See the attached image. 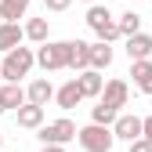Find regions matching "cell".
<instances>
[{"label":"cell","mask_w":152,"mask_h":152,"mask_svg":"<svg viewBox=\"0 0 152 152\" xmlns=\"http://www.w3.org/2000/svg\"><path fill=\"white\" fill-rule=\"evenodd\" d=\"M40 152H65V148H62V145H44Z\"/></svg>","instance_id":"25"},{"label":"cell","mask_w":152,"mask_h":152,"mask_svg":"<svg viewBox=\"0 0 152 152\" xmlns=\"http://www.w3.org/2000/svg\"><path fill=\"white\" fill-rule=\"evenodd\" d=\"M33 65H36V51L33 47H15V51H7L4 58H0V76H4L7 83H18L22 76H29Z\"/></svg>","instance_id":"1"},{"label":"cell","mask_w":152,"mask_h":152,"mask_svg":"<svg viewBox=\"0 0 152 152\" xmlns=\"http://www.w3.org/2000/svg\"><path fill=\"white\" fill-rule=\"evenodd\" d=\"M109 22H116L109 7H102V4H91V7H87V26H91L94 33H98V29H105Z\"/></svg>","instance_id":"19"},{"label":"cell","mask_w":152,"mask_h":152,"mask_svg":"<svg viewBox=\"0 0 152 152\" xmlns=\"http://www.w3.org/2000/svg\"><path fill=\"white\" fill-rule=\"evenodd\" d=\"M15 123H18V127H26V130H40V127H44V109L26 102L22 109L15 112Z\"/></svg>","instance_id":"12"},{"label":"cell","mask_w":152,"mask_h":152,"mask_svg":"<svg viewBox=\"0 0 152 152\" xmlns=\"http://www.w3.org/2000/svg\"><path fill=\"white\" fill-rule=\"evenodd\" d=\"M116 29H120L123 40H127V36H134V33H141V15H138V11L120 15V18H116Z\"/></svg>","instance_id":"20"},{"label":"cell","mask_w":152,"mask_h":152,"mask_svg":"<svg viewBox=\"0 0 152 152\" xmlns=\"http://www.w3.org/2000/svg\"><path fill=\"white\" fill-rule=\"evenodd\" d=\"M141 141H148V145H152V116H145V120H141Z\"/></svg>","instance_id":"23"},{"label":"cell","mask_w":152,"mask_h":152,"mask_svg":"<svg viewBox=\"0 0 152 152\" xmlns=\"http://www.w3.org/2000/svg\"><path fill=\"white\" fill-rule=\"evenodd\" d=\"M26 11H29V0H0V18L4 22L18 26V18H26Z\"/></svg>","instance_id":"17"},{"label":"cell","mask_w":152,"mask_h":152,"mask_svg":"<svg viewBox=\"0 0 152 152\" xmlns=\"http://www.w3.org/2000/svg\"><path fill=\"white\" fill-rule=\"evenodd\" d=\"M130 152H152V145H148V141H141V138H138V141H130Z\"/></svg>","instance_id":"24"},{"label":"cell","mask_w":152,"mask_h":152,"mask_svg":"<svg viewBox=\"0 0 152 152\" xmlns=\"http://www.w3.org/2000/svg\"><path fill=\"white\" fill-rule=\"evenodd\" d=\"M127 98H130L127 80H109V83L102 87V94H98V105H105V109H112V112H123Z\"/></svg>","instance_id":"5"},{"label":"cell","mask_w":152,"mask_h":152,"mask_svg":"<svg viewBox=\"0 0 152 152\" xmlns=\"http://www.w3.org/2000/svg\"><path fill=\"white\" fill-rule=\"evenodd\" d=\"M36 65H40L44 72H58L69 65V40H47L40 44V51H36Z\"/></svg>","instance_id":"3"},{"label":"cell","mask_w":152,"mask_h":152,"mask_svg":"<svg viewBox=\"0 0 152 152\" xmlns=\"http://www.w3.org/2000/svg\"><path fill=\"white\" fill-rule=\"evenodd\" d=\"M83 102V91H80V83H76V80H69V83H62L58 91H54V105H58V109H76V105H80Z\"/></svg>","instance_id":"9"},{"label":"cell","mask_w":152,"mask_h":152,"mask_svg":"<svg viewBox=\"0 0 152 152\" xmlns=\"http://www.w3.org/2000/svg\"><path fill=\"white\" fill-rule=\"evenodd\" d=\"M72 72H87L91 69V44L87 40H69V65Z\"/></svg>","instance_id":"7"},{"label":"cell","mask_w":152,"mask_h":152,"mask_svg":"<svg viewBox=\"0 0 152 152\" xmlns=\"http://www.w3.org/2000/svg\"><path fill=\"white\" fill-rule=\"evenodd\" d=\"M112 65V44H98V40H94L91 44V69L94 72H105Z\"/></svg>","instance_id":"15"},{"label":"cell","mask_w":152,"mask_h":152,"mask_svg":"<svg viewBox=\"0 0 152 152\" xmlns=\"http://www.w3.org/2000/svg\"><path fill=\"white\" fill-rule=\"evenodd\" d=\"M76 141H80L83 152H112V145H116L112 130H109V127H98V123L76 127Z\"/></svg>","instance_id":"2"},{"label":"cell","mask_w":152,"mask_h":152,"mask_svg":"<svg viewBox=\"0 0 152 152\" xmlns=\"http://www.w3.org/2000/svg\"><path fill=\"white\" fill-rule=\"evenodd\" d=\"M72 80L80 83L83 98H98L102 87H105V76H102V72H94V69H87V72H80V76H72Z\"/></svg>","instance_id":"13"},{"label":"cell","mask_w":152,"mask_h":152,"mask_svg":"<svg viewBox=\"0 0 152 152\" xmlns=\"http://www.w3.org/2000/svg\"><path fill=\"white\" fill-rule=\"evenodd\" d=\"M22 33H26V40H33V44H47V36H51L47 18H29V22L22 26Z\"/></svg>","instance_id":"18"},{"label":"cell","mask_w":152,"mask_h":152,"mask_svg":"<svg viewBox=\"0 0 152 152\" xmlns=\"http://www.w3.org/2000/svg\"><path fill=\"white\" fill-rule=\"evenodd\" d=\"M0 148H4V134H0Z\"/></svg>","instance_id":"27"},{"label":"cell","mask_w":152,"mask_h":152,"mask_svg":"<svg viewBox=\"0 0 152 152\" xmlns=\"http://www.w3.org/2000/svg\"><path fill=\"white\" fill-rule=\"evenodd\" d=\"M69 4H72V0H44V7H47V11H58V15L69 11Z\"/></svg>","instance_id":"22"},{"label":"cell","mask_w":152,"mask_h":152,"mask_svg":"<svg viewBox=\"0 0 152 152\" xmlns=\"http://www.w3.org/2000/svg\"><path fill=\"white\" fill-rule=\"evenodd\" d=\"M116 116H120V112H112V109H105V105H94V109H91V123H98V127H112Z\"/></svg>","instance_id":"21"},{"label":"cell","mask_w":152,"mask_h":152,"mask_svg":"<svg viewBox=\"0 0 152 152\" xmlns=\"http://www.w3.org/2000/svg\"><path fill=\"white\" fill-rule=\"evenodd\" d=\"M87 4H98V0H87Z\"/></svg>","instance_id":"28"},{"label":"cell","mask_w":152,"mask_h":152,"mask_svg":"<svg viewBox=\"0 0 152 152\" xmlns=\"http://www.w3.org/2000/svg\"><path fill=\"white\" fill-rule=\"evenodd\" d=\"M51 98H54V87H51V80H44V76L26 87V102H29V105H40V109H44Z\"/></svg>","instance_id":"10"},{"label":"cell","mask_w":152,"mask_h":152,"mask_svg":"<svg viewBox=\"0 0 152 152\" xmlns=\"http://www.w3.org/2000/svg\"><path fill=\"white\" fill-rule=\"evenodd\" d=\"M22 40H26L22 26H15V22H0V54H7V51H15V47H22Z\"/></svg>","instance_id":"11"},{"label":"cell","mask_w":152,"mask_h":152,"mask_svg":"<svg viewBox=\"0 0 152 152\" xmlns=\"http://www.w3.org/2000/svg\"><path fill=\"white\" fill-rule=\"evenodd\" d=\"M36 138H40V145H62L65 148L69 141H76V123L62 116V120H54V123H44Z\"/></svg>","instance_id":"4"},{"label":"cell","mask_w":152,"mask_h":152,"mask_svg":"<svg viewBox=\"0 0 152 152\" xmlns=\"http://www.w3.org/2000/svg\"><path fill=\"white\" fill-rule=\"evenodd\" d=\"M130 76L141 94H152V58L148 62H130Z\"/></svg>","instance_id":"14"},{"label":"cell","mask_w":152,"mask_h":152,"mask_svg":"<svg viewBox=\"0 0 152 152\" xmlns=\"http://www.w3.org/2000/svg\"><path fill=\"white\" fill-rule=\"evenodd\" d=\"M127 58H130V62H148V58H152V36H148V33L127 36Z\"/></svg>","instance_id":"8"},{"label":"cell","mask_w":152,"mask_h":152,"mask_svg":"<svg viewBox=\"0 0 152 152\" xmlns=\"http://www.w3.org/2000/svg\"><path fill=\"white\" fill-rule=\"evenodd\" d=\"M112 130V138H116V141H138L141 138V116H130V112H120V116H116V123H112L109 127Z\"/></svg>","instance_id":"6"},{"label":"cell","mask_w":152,"mask_h":152,"mask_svg":"<svg viewBox=\"0 0 152 152\" xmlns=\"http://www.w3.org/2000/svg\"><path fill=\"white\" fill-rule=\"evenodd\" d=\"M0 112H7V109H4V98H0Z\"/></svg>","instance_id":"26"},{"label":"cell","mask_w":152,"mask_h":152,"mask_svg":"<svg viewBox=\"0 0 152 152\" xmlns=\"http://www.w3.org/2000/svg\"><path fill=\"white\" fill-rule=\"evenodd\" d=\"M0 98H4V109L11 112H18V109H22L26 105V91H22V83H4V87H0Z\"/></svg>","instance_id":"16"}]
</instances>
